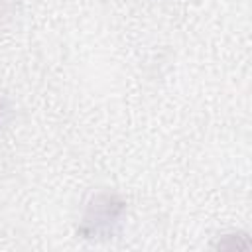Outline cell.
<instances>
[{
  "mask_svg": "<svg viewBox=\"0 0 252 252\" xmlns=\"http://www.w3.org/2000/svg\"><path fill=\"white\" fill-rule=\"evenodd\" d=\"M126 205L120 197L112 193H98L91 199L79 232L85 238H108L114 232V226L118 224Z\"/></svg>",
  "mask_w": 252,
  "mask_h": 252,
  "instance_id": "cell-1",
  "label": "cell"
},
{
  "mask_svg": "<svg viewBox=\"0 0 252 252\" xmlns=\"http://www.w3.org/2000/svg\"><path fill=\"white\" fill-rule=\"evenodd\" d=\"M6 118H8V104H6V100H0V128L4 126Z\"/></svg>",
  "mask_w": 252,
  "mask_h": 252,
  "instance_id": "cell-2",
  "label": "cell"
}]
</instances>
